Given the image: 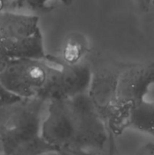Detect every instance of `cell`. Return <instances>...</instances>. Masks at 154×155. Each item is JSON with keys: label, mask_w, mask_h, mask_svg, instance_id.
Listing matches in <instances>:
<instances>
[{"label": "cell", "mask_w": 154, "mask_h": 155, "mask_svg": "<svg viewBox=\"0 0 154 155\" xmlns=\"http://www.w3.org/2000/svg\"><path fill=\"white\" fill-rule=\"evenodd\" d=\"M21 99L23 98H20L19 96L10 92L0 81V108L10 105Z\"/></svg>", "instance_id": "30bf717a"}, {"label": "cell", "mask_w": 154, "mask_h": 155, "mask_svg": "<svg viewBox=\"0 0 154 155\" xmlns=\"http://www.w3.org/2000/svg\"><path fill=\"white\" fill-rule=\"evenodd\" d=\"M43 139L56 151L74 149L75 128L67 100L47 101L41 124Z\"/></svg>", "instance_id": "52a82bcc"}, {"label": "cell", "mask_w": 154, "mask_h": 155, "mask_svg": "<svg viewBox=\"0 0 154 155\" xmlns=\"http://www.w3.org/2000/svg\"><path fill=\"white\" fill-rule=\"evenodd\" d=\"M74 128V149L85 153L103 152L109 148L113 134L87 93L66 99Z\"/></svg>", "instance_id": "277c9868"}, {"label": "cell", "mask_w": 154, "mask_h": 155, "mask_svg": "<svg viewBox=\"0 0 154 155\" xmlns=\"http://www.w3.org/2000/svg\"><path fill=\"white\" fill-rule=\"evenodd\" d=\"M15 1H17V2H21L22 0H15Z\"/></svg>", "instance_id": "9a60e30c"}, {"label": "cell", "mask_w": 154, "mask_h": 155, "mask_svg": "<svg viewBox=\"0 0 154 155\" xmlns=\"http://www.w3.org/2000/svg\"><path fill=\"white\" fill-rule=\"evenodd\" d=\"M48 77L39 94L44 101L66 100L85 94L91 84L93 71L84 62L70 63L62 56L46 54Z\"/></svg>", "instance_id": "5b68a950"}, {"label": "cell", "mask_w": 154, "mask_h": 155, "mask_svg": "<svg viewBox=\"0 0 154 155\" xmlns=\"http://www.w3.org/2000/svg\"><path fill=\"white\" fill-rule=\"evenodd\" d=\"M46 101L23 98L0 108V155H41L56 151L42 137Z\"/></svg>", "instance_id": "6da1fadb"}, {"label": "cell", "mask_w": 154, "mask_h": 155, "mask_svg": "<svg viewBox=\"0 0 154 155\" xmlns=\"http://www.w3.org/2000/svg\"><path fill=\"white\" fill-rule=\"evenodd\" d=\"M84 155H121L119 153V152L116 149L115 143H114V136L113 135L111 142H110V145L109 148L103 152H96V153H85Z\"/></svg>", "instance_id": "8fae6325"}, {"label": "cell", "mask_w": 154, "mask_h": 155, "mask_svg": "<svg viewBox=\"0 0 154 155\" xmlns=\"http://www.w3.org/2000/svg\"><path fill=\"white\" fill-rule=\"evenodd\" d=\"M10 0H0V13L1 12H4V11H6L5 10V6L8 5Z\"/></svg>", "instance_id": "4fadbf2b"}, {"label": "cell", "mask_w": 154, "mask_h": 155, "mask_svg": "<svg viewBox=\"0 0 154 155\" xmlns=\"http://www.w3.org/2000/svg\"><path fill=\"white\" fill-rule=\"evenodd\" d=\"M45 55L38 16L0 13V72L13 61Z\"/></svg>", "instance_id": "7a4b0ae2"}, {"label": "cell", "mask_w": 154, "mask_h": 155, "mask_svg": "<svg viewBox=\"0 0 154 155\" xmlns=\"http://www.w3.org/2000/svg\"><path fill=\"white\" fill-rule=\"evenodd\" d=\"M58 155H84V152L74 150V149H69V148H64V149H59L57 151Z\"/></svg>", "instance_id": "7c38bea8"}, {"label": "cell", "mask_w": 154, "mask_h": 155, "mask_svg": "<svg viewBox=\"0 0 154 155\" xmlns=\"http://www.w3.org/2000/svg\"><path fill=\"white\" fill-rule=\"evenodd\" d=\"M46 55L11 62L0 72L1 83L20 98L38 97L48 77Z\"/></svg>", "instance_id": "8992f818"}, {"label": "cell", "mask_w": 154, "mask_h": 155, "mask_svg": "<svg viewBox=\"0 0 154 155\" xmlns=\"http://www.w3.org/2000/svg\"><path fill=\"white\" fill-rule=\"evenodd\" d=\"M74 0H22L29 9L34 12H49L58 5H69Z\"/></svg>", "instance_id": "9c48e42d"}, {"label": "cell", "mask_w": 154, "mask_h": 155, "mask_svg": "<svg viewBox=\"0 0 154 155\" xmlns=\"http://www.w3.org/2000/svg\"><path fill=\"white\" fill-rule=\"evenodd\" d=\"M152 84H154V63L135 64L117 74L114 109L107 123L114 137L123 133L129 111L144 100Z\"/></svg>", "instance_id": "3957f363"}, {"label": "cell", "mask_w": 154, "mask_h": 155, "mask_svg": "<svg viewBox=\"0 0 154 155\" xmlns=\"http://www.w3.org/2000/svg\"><path fill=\"white\" fill-rule=\"evenodd\" d=\"M41 155H58L57 151H52V152H48V153H43Z\"/></svg>", "instance_id": "5bb4252c"}, {"label": "cell", "mask_w": 154, "mask_h": 155, "mask_svg": "<svg viewBox=\"0 0 154 155\" xmlns=\"http://www.w3.org/2000/svg\"><path fill=\"white\" fill-rule=\"evenodd\" d=\"M128 127L154 136L153 102L143 100L133 106L125 122V129Z\"/></svg>", "instance_id": "ba28073f"}]
</instances>
